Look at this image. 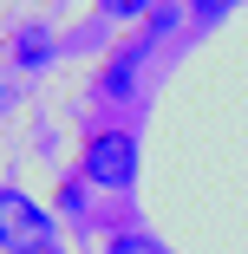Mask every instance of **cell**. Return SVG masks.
Returning a JSON list of instances; mask_svg holds the SVG:
<instances>
[{"label":"cell","instance_id":"3","mask_svg":"<svg viewBox=\"0 0 248 254\" xmlns=\"http://www.w3.org/2000/svg\"><path fill=\"white\" fill-rule=\"evenodd\" d=\"M144 59H151V33H144L137 46H124V53H118L105 72H98V91H105V98H131V91H137V72H144Z\"/></svg>","mask_w":248,"mask_h":254},{"label":"cell","instance_id":"4","mask_svg":"<svg viewBox=\"0 0 248 254\" xmlns=\"http://www.w3.org/2000/svg\"><path fill=\"white\" fill-rule=\"evenodd\" d=\"M13 59H20V65H26V72H33V65H46V59H53V39H46V33H39V26H33V33H26V39H20V46H13Z\"/></svg>","mask_w":248,"mask_h":254},{"label":"cell","instance_id":"6","mask_svg":"<svg viewBox=\"0 0 248 254\" xmlns=\"http://www.w3.org/2000/svg\"><path fill=\"white\" fill-rule=\"evenodd\" d=\"M151 7H157V0H98V13H105V20H144Z\"/></svg>","mask_w":248,"mask_h":254},{"label":"cell","instance_id":"1","mask_svg":"<svg viewBox=\"0 0 248 254\" xmlns=\"http://www.w3.org/2000/svg\"><path fill=\"white\" fill-rule=\"evenodd\" d=\"M79 176L91 189H131L137 183V137L131 130H91L85 157H79Z\"/></svg>","mask_w":248,"mask_h":254},{"label":"cell","instance_id":"2","mask_svg":"<svg viewBox=\"0 0 248 254\" xmlns=\"http://www.w3.org/2000/svg\"><path fill=\"white\" fill-rule=\"evenodd\" d=\"M0 248H7V254L53 248V215H46L26 189H0Z\"/></svg>","mask_w":248,"mask_h":254},{"label":"cell","instance_id":"7","mask_svg":"<svg viewBox=\"0 0 248 254\" xmlns=\"http://www.w3.org/2000/svg\"><path fill=\"white\" fill-rule=\"evenodd\" d=\"M235 13V0H189V20L196 26H216V20H229Z\"/></svg>","mask_w":248,"mask_h":254},{"label":"cell","instance_id":"5","mask_svg":"<svg viewBox=\"0 0 248 254\" xmlns=\"http://www.w3.org/2000/svg\"><path fill=\"white\" fill-rule=\"evenodd\" d=\"M105 254H164V241H151V235L124 228V235H111V241H105Z\"/></svg>","mask_w":248,"mask_h":254}]
</instances>
